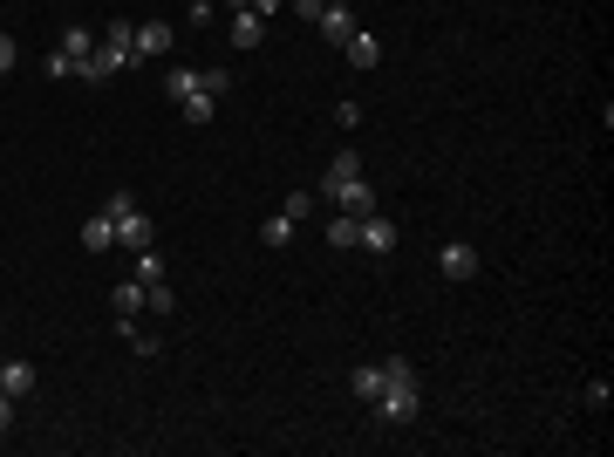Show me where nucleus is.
I'll list each match as a JSON object with an SVG mask.
<instances>
[{"label":"nucleus","mask_w":614,"mask_h":457,"mask_svg":"<svg viewBox=\"0 0 614 457\" xmlns=\"http://www.w3.org/2000/svg\"><path fill=\"white\" fill-rule=\"evenodd\" d=\"M144 307H151V314H171V307H178V294H171V280H157V287H144Z\"/></svg>","instance_id":"nucleus-19"},{"label":"nucleus","mask_w":614,"mask_h":457,"mask_svg":"<svg viewBox=\"0 0 614 457\" xmlns=\"http://www.w3.org/2000/svg\"><path fill=\"white\" fill-rule=\"evenodd\" d=\"M314 28H321V41H328V48H342V41L355 35V28H362V21H355V7H328V14H321V21H314Z\"/></svg>","instance_id":"nucleus-8"},{"label":"nucleus","mask_w":614,"mask_h":457,"mask_svg":"<svg viewBox=\"0 0 614 457\" xmlns=\"http://www.w3.org/2000/svg\"><path fill=\"white\" fill-rule=\"evenodd\" d=\"M110 307H116V321H123V335H130V321H137V307H144V287H137V280H116Z\"/></svg>","instance_id":"nucleus-11"},{"label":"nucleus","mask_w":614,"mask_h":457,"mask_svg":"<svg viewBox=\"0 0 614 457\" xmlns=\"http://www.w3.org/2000/svg\"><path fill=\"white\" fill-rule=\"evenodd\" d=\"M205 14H212V0H192V21H205Z\"/></svg>","instance_id":"nucleus-27"},{"label":"nucleus","mask_w":614,"mask_h":457,"mask_svg":"<svg viewBox=\"0 0 614 457\" xmlns=\"http://www.w3.org/2000/svg\"><path fill=\"white\" fill-rule=\"evenodd\" d=\"M396 239H403V232L389 226V219H376V212H369V219L355 226V246H369L376 260H389V253H396Z\"/></svg>","instance_id":"nucleus-5"},{"label":"nucleus","mask_w":614,"mask_h":457,"mask_svg":"<svg viewBox=\"0 0 614 457\" xmlns=\"http://www.w3.org/2000/svg\"><path fill=\"white\" fill-rule=\"evenodd\" d=\"M239 7H246V14H260V21H267V14H280V7H287V0H239ZM239 7H232V14H239Z\"/></svg>","instance_id":"nucleus-23"},{"label":"nucleus","mask_w":614,"mask_h":457,"mask_svg":"<svg viewBox=\"0 0 614 457\" xmlns=\"http://www.w3.org/2000/svg\"><path fill=\"white\" fill-rule=\"evenodd\" d=\"M260 41H267V21H260V14H246V7H239V14H232V48H239V55H246V48H260Z\"/></svg>","instance_id":"nucleus-13"},{"label":"nucleus","mask_w":614,"mask_h":457,"mask_svg":"<svg viewBox=\"0 0 614 457\" xmlns=\"http://www.w3.org/2000/svg\"><path fill=\"white\" fill-rule=\"evenodd\" d=\"M355 226H362V219H348V212H335V219H328V246H355Z\"/></svg>","instance_id":"nucleus-18"},{"label":"nucleus","mask_w":614,"mask_h":457,"mask_svg":"<svg viewBox=\"0 0 614 457\" xmlns=\"http://www.w3.org/2000/svg\"><path fill=\"white\" fill-rule=\"evenodd\" d=\"M348 389H355L362 403H376V396H383V362H362V369H348Z\"/></svg>","instance_id":"nucleus-15"},{"label":"nucleus","mask_w":614,"mask_h":457,"mask_svg":"<svg viewBox=\"0 0 614 457\" xmlns=\"http://www.w3.org/2000/svg\"><path fill=\"white\" fill-rule=\"evenodd\" d=\"M478 267H485V260H478V246H444V253H437V273H444V280H478Z\"/></svg>","instance_id":"nucleus-6"},{"label":"nucleus","mask_w":614,"mask_h":457,"mask_svg":"<svg viewBox=\"0 0 614 457\" xmlns=\"http://www.w3.org/2000/svg\"><path fill=\"white\" fill-rule=\"evenodd\" d=\"M137 55L151 62V55H171V28L164 21H137Z\"/></svg>","instance_id":"nucleus-14"},{"label":"nucleus","mask_w":614,"mask_h":457,"mask_svg":"<svg viewBox=\"0 0 614 457\" xmlns=\"http://www.w3.org/2000/svg\"><path fill=\"white\" fill-rule=\"evenodd\" d=\"M130 280H137V287H157V280H164V260H157V246H144V253H137V273H130Z\"/></svg>","instance_id":"nucleus-16"},{"label":"nucleus","mask_w":614,"mask_h":457,"mask_svg":"<svg viewBox=\"0 0 614 457\" xmlns=\"http://www.w3.org/2000/svg\"><path fill=\"white\" fill-rule=\"evenodd\" d=\"M14 62H21V48H14V35H0V76H14Z\"/></svg>","instance_id":"nucleus-24"},{"label":"nucleus","mask_w":614,"mask_h":457,"mask_svg":"<svg viewBox=\"0 0 614 457\" xmlns=\"http://www.w3.org/2000/svg\"><path fill=\"white\" fill-rule=\"evenodd\" d=\"M369 410H376L383 430H410V423L423 417V382H417V369H410V355H389L383 362V396H376Z\"/></svg>","instance_id":"nucleus-1"},{"label":"nucleus","mask_w":614,"mask_h":457,"mask_svg":"<svg viewBox=\"0 0 614 457\" xmlns=\"http://www.w3.org/2000/svg\"><path fill=\"white\" fill-rule=\"evenodd\" d=\"M103 212L116 219V246H130V253H144V246H157V226L144 219V205H137L130 191H116V198L103 205Z\"/></svg>","instance_id":"nucleus-3"},{"label":"nucleus","mask_w":614,"mask_h":457,"mask_svg":"<svg viewBox=\"0 0 614 457\" xmlns=\"http://www.w3.org/2000/svg\"><path fill=\"white\" fill-rule=\"evenodd\" d=\"M226 89H232V69H198L192 89L178 96V116H185V123H212V116H219V96H226Z\"/></svg>","instance_id":"nucleus-2"},{"label":"nucleus","mask_w":614,"mask_h":457,"mask_svg":"<svg viewBox=\"0 0 614 457\" xmlns=\"http://www.w3.org/2000/svg\"><path fill=\"white\" fill-rule=\"evenodd\" d=\"M35 362H7V369H0V396H14V403H21V396H35Z\"/></svg>","instance_id":"nucleus-10"},{"label":"nucleus","mask_w":614,"mask_h":457,"mask_svg":"<svg viewBox=\"0 0 614 457\" xmlns=\"http://www.w3.org/2000/svg\"><path fill=\"white\" fill-rule=\"evenodd\" d=\"M89 48H96V35H89V28H69V35H62V55H69V62H82Z\"/></svg>","instance_id":"nucleus-20"},{"label":"nucleus","mask_w":614,"mask_h":457,"mask_svg":"<svg viewBox=\"0 0 614 457\" xmlns=\"http://www.w3.org/2000/svg\"><path fill=\"white\" fill-rule=\"evenodd\" d=\"M287 239H294V219H287V212H280V219H267V226H260V246H273V253H280Z\"/></svg>","instance_id":"nucleus-17"},{"label":"nucleus","mask_w":614,"mask_h":457,"mask_svg":"<svg viewBox=\"0 0 614 457\" xmlns=\"http://www.w3.org/2000/svg\"><path fill=\"white\" fill-rule=\"evenodd\" d=\"M342 55H348V69H376V62H383V48H376L369 28H355V35L342 41Z\"/></svg>","instance_id":"nucleus-9"},{"label":"nucleus","mask_w":614,"mask_h":457,"mask_svg":"<svg viewBox=\"0 0 614 457\" xmlns=\"http://www.w3.org/2000/svg\"><path fill=\"white\" fill-rule=\"evenodd\" d=\"M348 178H362V157H355V151H335V157H328V178H321V191H314V198L328 205V198H335V185H348Z\"/></svg>","instance_id":"nucleus-7"},{"label":"nucleus","mask_w":614,"mask_h":457,"mask_svg":"<svg viewBox=\"0 0 614 457\" xmlns=\"http://www.w3.org/2000/svg\"><path fill=\"white\" fill-rule=\"evenodd\" d=\"M314 205H321V198H314V191H294V198H287V205H280V212H287V219H294V226H301L307 212H314Z\"/></svg>","instance_id":"nucleus-21"},{"label":"nucleus","mask_w":614,"mask_h":457,"mask_svg":"<svg viewBox=\"0 0 614 457\" xmlns=\"http://www.w3.org/2000/svg\"><path fill=\"white\" fill-rule=\"evenodd\" d=\"M328 7H348V0H328Z\"/></svg>","instance_id":"nucleus-28"},{"label":"nucleus","mask_w":614,"mask_h":457,"mask_svg":"<svg viewBox=\"0 0 614 457\" xmlns=\"http://www.w3.org/2000/svg\"><path fill=\"white\" fill-rule=\"evenodd\" d=\"M192 76H198V69H171V76H164V96H171V103H178V96H185V89H192Z\"/></svg>","instance_id":"nucleus-22"},{"label":"nucleus","mask_w":614,"mask_h":457,"mask_svg":"<svg viewBox=\"0 0 614 457\" xmlns=\"http://www.w3.org/2000/svg\"><path fill=\"white\" fill-rule=\"evenodd\" d=\"M14 430V396H0V437Z\"/></svg>","instance_id":"nucleus-26"},{"label":"nucleus","mask_w":614,"mask_h":457,"mask_svg":"<svg viewBox=\"0 0 614 457\" xmlns=\"http://www.w3.org/2000/svg\"><path fill=\"white\" fill-rule=\"evenodd\" d=\"M287 7H294L301 21H321V14H328V0H287Z\"/></svg>","instance_id":"nucleus-25"},{"label":"nucleus","mask_w":614,"mask_h":457,"mask_svg":"<svg viewBox=\"0 0 614 457\" xmlns=\"http://www.w3.org/2000/svg\"><path fill=\"white\" fill-rule=\"evenodd\" d=\"M328 212H348V219H369V212H376V191H369V178H348V185H335V198H328Z\"/></svg>","instance_id":"nucleus-4"},{"label":"nucleus","mask_w":614,"mask_h":457,"mask_svg":"<svg viewBox=\"0 0 614 457\" xmlns=\"http://www.w3.org/2000/svg\"><path fill=\"white\" fill-rule=\"evenodd\" d=\"M110 246H116V219H110V212L82 219V253H110Z\"/></svg>","instance_id":"nucleus-12"}]
</instances>
